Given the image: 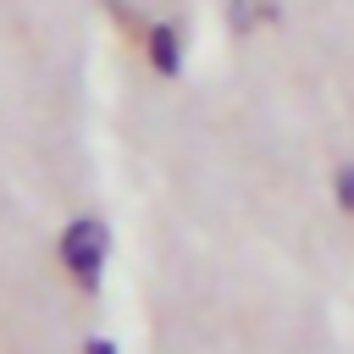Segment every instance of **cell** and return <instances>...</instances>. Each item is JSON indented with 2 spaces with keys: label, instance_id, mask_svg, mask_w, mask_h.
<instances>
[{
  "label": "cell",
  "instance_id": "obj_1",
  "mask_svg": "<svg viewBox=\"0 0 354 354\" xmlns=\"http://www.w3.org/2000/svg\"><path fill=\"white\" fill-rule=\"evenodd\" d=\"M66 266H72L77 277H94V266H100V227L77 221V227L66 232Z\"/></svg>",
  "mask_w": 354,
  "mask_h": 354
},
{
  "label": "cell",
  "instance_id": "obj_3",
  "mask_svg": "<svg viewBox=\"0 0 354 354\" xmlns=\"http://www.w3.org/2000/svg\"><path fill=\"white\" fill-rule=\"evenodd\" d=\"M343 205L354 210V171H343Z\"/></svg>",
  "mask_w": 354,
  "mask_h": 354
},
{
  "label": "cell",
  "instance_id": "obj_2",
  "mask_svg": "<svg viewBox=\"0 0 354 354\" xmlns=\"http://www.w3.org/2000/svg\"><path fill=\"white\" fill-rule=\"evenodd\" d=\"M149 50H155V66H160V72H171V66H177V39H171V28H155Z\"/></svg>",
  "mask_w": 354,
  "mask_h": 354
},
{
  "label": "cell",
  "instance_id": "obj_4",
  "mask_svg": "<svg viewBox=\"0 0 354 354\" xmlns=\"http://www.w3.org/2000/svg\"><path fill=\"white\" fill-rule=\"evenodd\" d=\"M88 354H111V348H105V343H94V348H88Z\"/></svg>",
  "mask_w": 354,
  "mask_h": 354
}]
</instances>
